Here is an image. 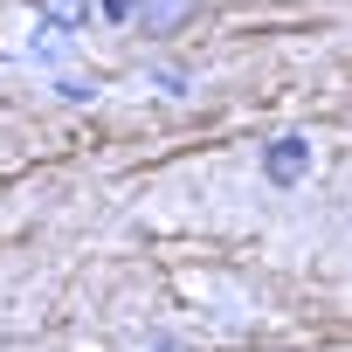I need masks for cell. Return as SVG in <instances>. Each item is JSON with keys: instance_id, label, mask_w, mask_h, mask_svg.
Here are the masks:
<instances>
[{"instance_id": "cell-5", "label": "cell", "mask_w": 352, "mask_h": 352, "mask_svg": "<svg viewBox=\"0 0 352 352\" xmlns=\"http://www.w3.org/2000/svg\"><path fill=\"white\" fill-rule=\"evenodd\" d=\"M97 8H104L111 21H131V0H97Z\"/></svg>"}, {"instance_id": "cell-2", "label": "cell", "mask_w": 352, "mask_h": 352, "mask_svg": "<svg viewBox=\"0 0 352 352\" xmlns=\"http://www.w3.org/2000/svg\"><path fill=\"white\" fill-rule=\"evenodd\" d=\"M131 21H138V35L166 42V35H180L187 21H201V0H131Z\"/></svg>"}, {"instance_id": "cell-3", "label": "cell", "mask_w": 352, "mask_h": 352, "mask_svg": "<svg viewBox=\"0 0 352 352\" xmlns=\"http://www.w3.org/2000/svg\"><path fill=\"white\" fill-rule=\"evenodd\" d=\"M35 14L56 35H76V28H90V0H35Z\"/></svg>"}, {"instance_id": "cell-1", "label": "cell", "mask_w": 352, "mask_h": 352, "mask_svg": "<svg viewBox=\"0 0 352 352\" xmlns=\"http://www.w3.org/2000/svg\"><path fill=\"white\" fill-rule=\"evenodd\" d=\"M311 166H318V152H311V138H297V131H283V138L263 145V180H270V187L311 180Z\"/></svg>"}, {"instance_id": "cell-4", "label": "cell", "mask_w": 352, "mask_h": 352, "mask_svg": "<svg viewBox=\"0 0 352 352\" xmlns=\"http://www.w3.org/2000/svg\"><path fill=\"white\" fill-rule=\"evenodd\" d=\"M56 90H63V97H69V104H90V97H97V90H104V76H97V69H90V76H63V83H56Z\"/></svg>"}, {"instance_id": "cell-6", "label": "cell", "mask_w": 352, "mask_h": 352, "mask_svg": "<svg viewBox=\"0 0 352 352\" xmlns=\"http://www.w3.org/2000/svg\"><path fill=\"white\" fill-rule=\"evenodd\" d=\"M145 352H187V345H173V338H152V345H145Z\"/></svg>"}]
</instances>
